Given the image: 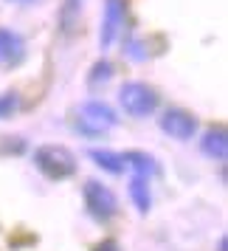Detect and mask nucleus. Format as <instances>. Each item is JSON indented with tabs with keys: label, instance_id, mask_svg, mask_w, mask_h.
Returning <instances> with one entry per match:
<instances>
[{
	"label": "nucleus",
	"instance_id": "obj_14",
	"mask_svg": "<svg viewBox=\"0 0 228 251\" xmlns=\"http://www.w3.org/2000/svg\"><path fill=\"white\" fill-rule=\"evenodd\" d=\"M17 104H20V99H17V93H12V91L0 93V119H9V116H14V110H17Z\"/></svg>",
	"mask_w": 228,
	"mask_h": 251
},
{
	"label": "nucleus",
	"instance_id": "obj_3",
	"mask_svg": "<svg viewBox=\"0 0 228 251\" xmlns=\"http://www.w3.org/2000/svg\"><path fill=\"white\" fill-rule=\"evenodd\" d=\"M118 102L130 116L136 119H147L158 110L160 96L155 88H149L147 82H124L121 91H118Z\"/></svg>",
	"mask_w": 228,
	"mask_h": 251
},
{
	"label": "nucleus",
	"instance_id": "obj_16",
	"mask_svg": "<svg viewBox=\"0 0 228 251\" xmlns=\"http://www.w3.org/2000/svg\"><path fill=\"white\" fill-rule=\"evenodd\" d=\"M217 251H226V237H220V243H217Z\"/></svg>",
	"mask_w": 228,
	"mask_h": 251
},
{
	"label": "nucleus",
	"instance_id": "obj_15",
	"mask_svg": "<svg viewBox=\"0 0 228 251\" xmlns=\"http://www.w3.org/2000/svg\"><path fill=\"white\" fill-rule=\"evenodd\" d=\"M93 251H121V246H118L113 237H107V240H102V243H96Z\"/></svg>",
	"mask_w": 228,
	"mask_h": 251
},
{
	"label": "nucleus",
	"instance_id": "obj_5",
	"mask_svg": "<svg viewBox=\"0 0 228 251\" xmlns=\"http://www.w3.org/2000/svg\"><path fill=\"white\" fill-rule=\"evenodd\" d=\"M127 17V3L124 0H104V20L99 28V48H110L115 43V37L121 34V25Z\"/></svg>",
	"mask_w": 228,
	"mask_h": 251
},
{
	"label": "nucleus",
	"instance_id": "obj_8",
	"mask_svg": "<svg viewBox=\"0 0 228 251\" xmlns=\"http://www.w3.org/2000/svg\"><path fill=\"white\" fill-rule=\"evenodd\" d=\"M200 150H203L208 158L214 161H226L228 155V136H226V127H211L208 133L200 141Z\"/></svg>",
	"mask_w": 228,
	"mask_h": 251
},
{
	"label": "nucleus",
	"instance_id": "obj_12",
	"mask_svg": "<svg viewBox=\"0 0 228 251\" xmlns=\"http://www.w3.org/2000/svg\"><path fill=\"white\" fill-rule=\"evenodd\" d=\"M88 155L93 158V164H96V167L113 172V175L124 172V158H121V152H113V150H91Z\"/></svg>",
	"mask_w": 228,
	"mask_h": 251
},
{
	"label": "nucleus",
	"instance_id": "obj_11",
	"mask_svg": "<svg viewBox=\"0 0 228 251\" xmlns=\"http://www.w3.org/2000/svg\"><path fill=\"white\" fill-rule=\"evenodd\" d=\"M82 14V0H62V12H59V28L62 34H73L79 25Z\"/></svg>",
	"mask_w": 228,
	"mask_h": 251
},
{
	"label": "nucleus",
	"instance_id": "obj_9",
	"mask_svg": "<svg viewBox=\"0 0 228 251\" xmlns=\"http://www.w3.org/2000/svg\"><path fill=\"white\" fill-rule=\"evenodd\" d=\"M149 181L152 178H144V175H133L130 178V198H133V203L141 215H147L149 209H152V192H149Z\"/></svg>",
	"mask_w": 228,
	"mask_h": 251
},
{
	"label": "nucleus",
	"instance_id": "obj_13",
	"mask_svg": "<svg viewBox=\"0 0 228 251\" xmlns=\"http://www.w3.org/2000/svg\"><path fill=\"white\" fill-rule=\"evenodd\" d=\"M110 76H113V68H110V62H96V65H93V71H91V76H88V82H91V88H96V85H99V82H107L110 79Z\"/></svg>",
	"mask_w": 228,
	"mask_h": 251
},
{
	"label": "nucleus",
	"instance_id": "obj_10",
	"mask_svg": "<svg viewBox=\"0 0 228 251\" xmlns=\"http://www.w3.org/2000/svg\"><path fill=\"white\" fill-rule=\"evenodd\" d=\"M121 158H124V167L133 170V175H144V178H152L155 172H158V164L152 155L147 152H136V150H130V152H121Z\"/></svg>",
	"mask_w": 228,
	"mask_h": 251
},
{
	"label": "nucleus",
	"instance_id": "obj_4",
	"mask_svg": "<svg viewBox=\"0 0 228 251\" xmlns=\"http://www.w3.org/2000/svg\"><path fill=\"white\" fill-rule=\"evenodd\" d=\"M85 209H88V215L93 220H99V223H107V220H113L115 212H118V198L115 192L102 181H85Z\"/></svg>",
	"mask_w": 228,
	"mask_h": 251
},
{
	"label": "nucleus",
	"instance_id": "obj_7",
	"mask_svg": "<svg viewBox=\"0 0 228 251\" xmlns=\"http://www.w3.org/2000/svg\"><path fill=\"white\" fill-rule=\"evenodd\" d=\"M25 57L23 37L12 28H0V62L3 65H17Z\"/></svg>",
	"mask_w": 228,
	"mask_h": 251
},
{
	"label": "nucleus",
	"instance_id": "obj_17",
	"mask_svg": "<svg viewBox=\"0 0 228 251\" xmlns=\"http://www.w3.org/2000/svg\"><path fill=\"white\" fill-rule=\"evenodd\" d=\"M12 3H34V0H12Z\"/></svg>",
	"mask_w": 228,
	"mask_h": 251
},
{
	"label": "nucleus",
	"instance_id": "obj_6",
	"mask_svg": "<svg viewBox=\"0 0 228 251\" xmlns=\"http://www.w3.org/2000/svg\"><path fill=\"white\" fill-rule=\"evenodd\" d=\"M160 130L166 136L178 138V141H189L197 133V119L192 113L181 110V107H169L166 113L160 116Z\"/></svg>",
	"mask_w": 228,
	"mask_h": 251
},
{
	"label": "nucleus",
	"instance_id": "obj_1",
	"mask_svg": "<svg viewBox=\"0 0 228 251\" xmlns=\"http://www.w3.org/2000/svg\"><path fill=\"white\" fill-rule=\"evenodd\" d=\"M76 130H79V136L85 138H99L104 133H110L115 125H118V116L110 104L99 102V99H91V102L79 104V110H76Z\"/></svg>",
	"mask_w": 228,
	"mask_h": 251
},
{
	"label": "nucleus",
	"instance_id": "obj_2",
	"mask_svg": "<svg viewBox=\"0 0 228 251\" xmlns=\"http://www.w3.org/2000/svg\"><path fill=\"white\" fill-rule=\"evenodd\" d=\"M34 167L46 175L48 181H65L70 175H76V158L62 144H43V147H37Z\"/></svg>",
	"mask_w": 228,
	"mask_h": 251
}]
</instances>
